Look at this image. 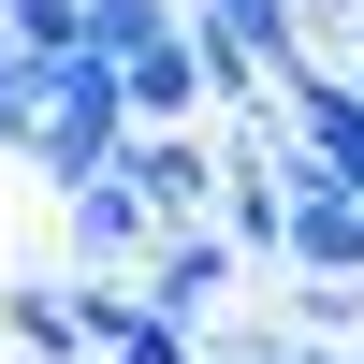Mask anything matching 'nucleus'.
Instances as JSON below:
<instances>
[{
  "instance_id": "obj_1",
  "label": "nucleus",
  "mask_w": 364,
  "mask_h": 364,
  "mask_svg": "<svg viewBox=\"0 0 364 364\" xmlns=\"http://www.w3.org/2000/svg\"><path fill=\"white\" fill-rule=\"evenodd\" d=\"M117 146H132V102H117L102 58H29V146H15V175L87 190V175H117Z\"/></svg>"
},
{
  "instance_id": "obj_2",
  "label": "nucleus",
  "mask_w": 364,
  "mask_h": 364,
  "mask_svg": "<svg viewBox=\"0 0 364 364\" xmlns=\"http://www.w3.org/2000/svg\"><path fill=\"white\" fill-rule=\"evenodd\" d=\"M233 277H248V262H233L219 233H146V262H132V306L161 321V336H204V321H233Z\"/></svg>"
},
{
  "instance_id": "obj_3",
  "label": "nucleus",
  "mask_w": 364,
  "mask_h": 364,
  "mask_svg": "<svg viewBox=\"0 0 364 364\" xmlns=\"http://www.w3.org/2000/svg\"><path fill=\"white\" fill-rule=\"evenodd\" d=\"M117 190L146 204V233H204L219 161H204V132H132V146H117Z\"/></svg>"
},
{
  "instance_id": "obj_4",
  "label": "nucleus",
  "mask_w": 364,
  "mask_h": 364,
  "mask_svg": "<svg viewBox=\"0 0 364 364\" xmlns=\"http://www.w3.org/2000/svg\"><path fill=\"white\" fill-rule=\"evenodd\" d=\"M58 248H73L58 277H132L146 262V204L117 190V175H87V190H58Z\"/></svg>"
},
{
  "instance_id": "obj_5",
  "label": "nucleus",
  "mask_w": 364,
  "mask_h": 364,
  "mask_svg": "<svg viewBox=\"0 0 364 364\" xmlns=\"http://www.w3.org/2000/svg\"><path fill=\"white\" fill-rule=\"evenodd\" d=\"M277 277H364V204H350V190H291Z\"/></svg>"
},
{
  "instance_id": "obj_6",
  "label": "nucleus",
  "mask_w": 364,
  "mask_h": 364,
  "mask_svg": "<svg viewBox=\"0 0 364 364\" xmlns=\"http://www.w3.org/2000/svg\"><path fill=\"white\" fill-rule=\"evenodd\" d=\"M117 102H132V132H204V58H190V15H175V44H146L132 73H117Z\"/></svg>"
},
{
  "instance_id": "obj_7",
  "label": "nucleus",
  "mask_w": 364,
  "mask_h": 364,
  "mask_svg": "<svg viewBox=\"0 0 364 364\" xmlns=\"http://www.w3.org/2000/svg\"><path fill=\"white\" fill-rule=\"evenodd\" d=\"M175 15H190V0H73V58H102V73H132L146 44H175Z\"/></svg>"
},
{
  "instance_id": "obj_8",
  "label": "nucleus",
  "mask_w": 364,
  "mask_h": 364,
  "mask_svg": "<svg viewBox=\"0 0 364 364\" xmlns=\"http://www.w3.org/2000/svg\"><path fill=\"white\" fill-rule=\"evenodd\" d=\"M0 321H15L29 364H87L73 350V277H0Z\"/></svg>"
},
{
  "instance_id": "obj_9",
  "label": "nucleus",
  "mask_w": 364,
  "mask_h": 364,
  "mask_svg": "<svg viewBox=\"0 0 364 364\" xmlns=\"http://www.w3.org/2000/svg\"><path fill=\"white\" fill-rule=\"evenodd\" d=\"M277 321H291L306 350H364V277H291Z\"/></svg>"
},
{
  "instance_id": "obj_10",
  "label": "nucleus",
  "mask_w": 364,
  "mask_h": 364,
  "mask_svg": "<svg viewBox=\"0 0 364 364\" xmlns=\"http://www.w3.org/2000/svg\"><path fill=\"white\" fill-rule=\"evenodd\" d=\"M190 364H291V321H204Z\"/></svg>"
},
{
  "instance_id": "obj_11",
  "label": "nucleus",
  "mask_w": 364,
  "mask_h": 364,
  "mask_svg": "<svg viewBox=\"0 0 364 364\" xmlns=\"http://www.w3.org/2000/svg\"><path fill=\"white\" fill-rule=\"evenodd\" d=\"M102 364H190V336H161V321H132V336H117Z\"/></svg>"
},
{
  "instance_id": "obj_12",
  "label": "nucleus",
  "mask_w": 364,
  "mask_h": 364,
  "mask_svg": "<svg viewBox=\"0 0 364 364\" xmlns=\"http://www.w3.org/2000/svg\"><path fill=\"white\" fill-rule=\"evenodd\" d=\"M291 364H364V350H306V336H291Z\"/></svg>"
},
{
  "instance_id": "obj_13",
  "label": "nucleus",
  "mask_w": 364,
  "mask_h": 364,
  "mask_svg": "<svg viewBox=\"0 0 364 364\" xmlns=\"http://www.w3.org/2000/svg\"><path fill=\"white\" fill-rule=\"evenodd\" d=\"M336 87H350V102H364V44H350V58H336Z\"/></svg>"
},
{
  "instance_id": "obj_14",
  "label": "nucleus",
  "mask_w": 364,
  "mask_h": 364,
  "mask_svg": "<svg viewBox=\"0 0 364 364\" xmlns=\"http://www.w3.org/2000/svg\"><path fill=\"white\" fill-rule=\"evenodd\" d=\"M0 204H15V175H0Z\"/></svg>"
}]
</instances>
